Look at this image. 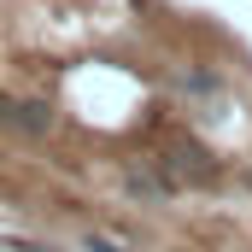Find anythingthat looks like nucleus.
<instances>
[{
  "label": "nucleus",
  "instance_id": "nucleus-4",
  "mask_svg": "<svg viewBox=\"0 0 252 252\" xmlns=\"http://www.w3.org/2000/svg\"><path fill=\"white\" fill-rule=\"evenodd\" d=\"M82 252H129V247H118V241H106V235H82Z\"/></svg>",
  "mask_w": 252,
  "mask_h": 252
},
{
  "label": "nucleus",
  "instance_id": "nucleus-3",
  "mask_svg": "<svg viewBox=\"0 0 252 252\" xmlns=\"http://www.w3.org/2000/svg\"><path fill=\"white\" fill-rule=\"evenodd\" d=\"M124 188L135 193V199H153V205H164V193H170L158 176H147V170H129V176H124Z\"/></svg>",
  "mask_w": 252,
  "mask_h": 252
},
{
  "label": "nucleus",
  "instance_id": "nucleus-1",
  "mask_svg": "<svg viewBox=\"0 0 252 252\" xmlns=\"http://www.w3.org/2000/svg\"><path fill=\"white\" fill-rule=\"evenodd\" d=\"M158 164H164L176 182H188V188H217V176H223V164H217L199 141H188V135H176V141L158 153Z\"/></svg>",
  "mask_w": 252,
  "mask_h": 252
},
{
  "label": "nucleus",
  "instance_id": "nucleus-2",
  "mask_svg": "<svg viewBox=\"0 0 252 252\" xmlns=\"http://www.w3.org/2000/svg\"><path fill=\"white\" fill-rule=\"evenodd\" d=\"M59 112L47 100H18V94H0V129H18V135H53Z\"/></svg>",
  "mask_w": 252,
  "mask_h": 252
}]
</instances>
